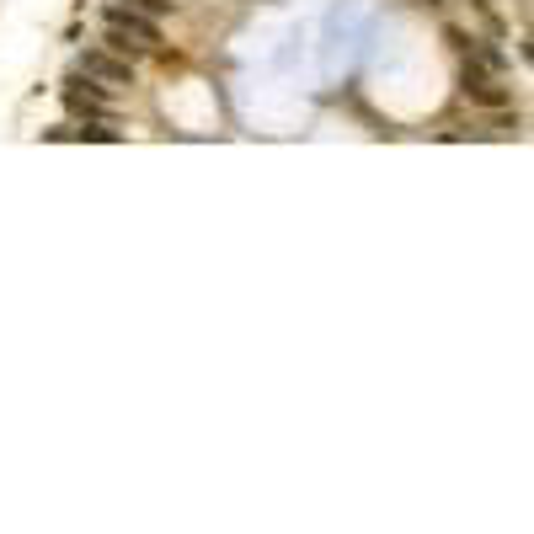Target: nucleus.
<instances>
[{
  "label": "nucleus",
  "mask_w": 534,
  "mask_h": 534,
  "mask_svg": "<svg viewBox=\"0 0 534 534\" xmlns=\"http://www.w3.org/2000/svg\"><path fill=\"white\" fill-rule=\"evenodd\" d=\"M81 75H86V81H97L102 91H123V86H134V59H123V54H113L102 43V49L81 54Z\"/></svg>",
  "instance_id": "obj_2"
},
{
  "label": "nucleus",
  "mask_w": 534,
  "mask_h": 534,
  "mask_svg": "<svg viewBox=\"0 0 534 534\" xmlns=\"http://www.w3.org/2000/svg\"><path fill=\"white\" fill-rule=\"evenodd\" d=\"M460 91H465V102L486 107V113H502V107L513 102V91L502 86V75H460Z\"/></svg>",
  "instance_id": "obj_4"
},
{
  "label": "nucleus",
  "mask_w": 534,
  "mask_h": 534,
  "mask_svg": "<svg viewBox=\"0 0 534 534\" xmlns=\"http://www.w3.org/2000/svg\"><path fill=\"white\" fill-rule=\"evenodd\" d=\"M59 97H65V107L75 118H113V91H102L97 81H86L81 70L70 75L65 81V91H59Z\"/></svg>",
  "instance_id": "obj_3"
},
{
  "label": "nucleus",
  "mask_w": 534,
  "mask_h": 534,
  "mask_svg": "<svg viewBox=\"0 0 534 534\" xmlns=\"http://www.w3.org/2000/svg\"><path fill=\"white\" fill-rule=\"evenodd\" d=\"M123 6H134V11H145V17H155V22H161L166 11L177 6V0H123Z\"/></svg>",
  "instance_id": "obj_5"
},
{
  "label": "nucleus",
  "mask_w": 534,
  "mask_h": 534,
  "mask_svg": "<svg viewBox=\"0 0 534 534\" xmlns=\"http://www.w3.org/2000/svg\"><path fill=\"white\" fill-rule=\"evenodd\" d=\"M102 22H107V33H102V43L113 54H123V59H134V54H150L155 43H161V22L155 17H145V11H134V6H107L102 11Z\"/></svg>",
  "instance_id": "obj_1"
}]
</instances>
